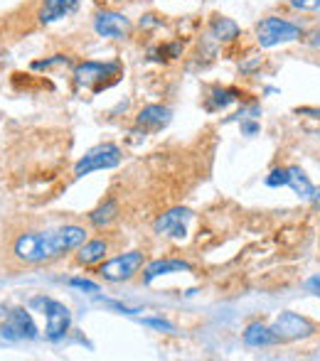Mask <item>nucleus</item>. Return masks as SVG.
Masks as SVG:
<instances>
[{"label":"nucleus","mask_w":320,"mask_h":361,"mask_svg":"<svg viewBox=\"0 0 320 361\" xmlns=\"http://www.w3.org/2000/svg\"><path fill=\"white\" fill-rule=\"evenodd\" d=\"M86 236L89 231L79 224H64V226L47 228V231H25L15 236L10 256L20 266H42V263H52L77 251L86 241Z\"/></svg>","instance_id":"1"},{"label":"nucleus","mask_w":320,"mask_h":361,"mask_svg":"<svg viewBox=\"0 0 320 361\" xmlns=\"http://www.w3.org/2000/svg\"><path fill=\"white\" fill-rule=\"evenodd\" d=\"M303 35H306V30H303L301 23L281 18V15H266V18L259 20L256 30H254V37H256V44L261 49H273L291 42H301Z\"/></svg>","instance_id":"2"},{"label":"nucleus","mask_w":320,"mask_h":361,"mask_svg":"<svg viewBox=\"0 0 320 361\" xmlns=\"http://www.w3.org/2000/svg\"><path fill=\"white\" fill-rule=\"evenodd\" d=\"M121 74H124V67L119 62H94V59H86V62H79L74 67V84L79 89L101 94L111 84H116Z\"/></svg>","instance_id":"3"},{"label":"nucleus","mask_w":320,"mask_h":361,"mask_svg":"<svg viewBox=\"0 0 320 361\" xmlns=\"http://www.w3.org/2000/svg\"><path fill=\"white\" fill-rule=\"evenodd\" d=\"M30 307H37L45 314V337L49 342H62L67 337L69 327H72V310L64 302L47 295H35L30 300Z\"/></svg>","instance_id":"4"},{"label":"nucleus","mask_w":320,"mask_h":361,"mask_svg":"<svg viewBox=\"0 0 320 361\" xmlns=\"http://www.w3.org/2000/svg\"><path fill=\"white\" fill-rule=\"evenodd\" d=\"M146 253L143 251H126L114 258H106L104 263L96 266V276L106 283H129L136 278L146 266Z\"/></svg>","instance_id":"5"},{"label":"nucleus","mask_w":320,"mask_h":361,"mask_svg":"<svg viewBox=\"0 0 320 361\" xmlns=\"http://www.w3.org/2000/svg\"><path fill=\"white\" fill-rule=\"evenodd\" d=\"M124 160V150L116 143H99L91 150H86L84 155L74 162V177H86L91 172H101V170H114L121 165Z\"/></svg>","instance_id":"6"},{"label":"nucleus","mask_w":320,"mask_h":361,"mask_svg":"<svg viewBox=\"0 0 320 361\" xmlns=\"http://www.w3.org/2000/svg\"><path fill=\"white\" fill-rule=\"evenodd\" d=\"M271 329L276 332L281 344L303 342V339H311L320 332V327L311 317H306V314H301V312H293V310H283V312L273 319Z\"/></svg>","instance_id":"7"},{"label":"nucleus","mask_w":320,"mask_h":361,"mask_svg":"<svg viewBox=\"0 0 320 361\" xmlns=\"http://www.w3.org/2000/svg\"><path fill=\"white\" fill-rule=\"evenodd\" d=\"M0 337L8 339V342H32L40 337V329L35 324L32 314L25 307H13L5 314V322L0 324Z\"/></svg>","instance_id":"8"},{"label":"nucleus","mask_w":320,"mask_h":361,"mask_svg":"<svg viewBox=\"0 0 320 361\" xmlns=\"http://www.w3.org/2000/svg\"><path fill=\"white\" fill-rule=\"evenodd\" d=\"M131 20L119 10H99L94 15V32L104 39H126L131 35Z\"/></svg>","instance_id":"9"},{"label":"nucleus","mask_w":320,"mask_h":361,"mask_svg":"<svg viewBox=\"0 0 320 361\" xmlns=\"http://www.w3.org/2000/svg\"><path fill=\"white\" fill-rule=\"evenodd\" d=\"M190 219L192 212L187 207H170L153 221V231L165 238H182L187 233V221Z\"/></svg>","instance_id":"10"},{"label":"nucleus","mask_w":320,"mask_h":361,"mask_svg":"<svg viewBox=\"0 0 320 361\" xmlns=\"http://www.w3.org/2000/svg\"><path fill=\"white\" fill-rule=\"evenodd\" d=\"M187 271H192V266L187 261H182V258H155V261H148L143 266L141 281H143V286H153V283L162 276L187 273Z\"/></svg>","instance_id":"11"},{"label":"nucleus","mask_w":320,"mask_h":361,"mask_svg":"<svg viewBox=\"0 0 320 361\" xmlns=\"http://www.w3.org/2000/svg\"><path fill=\"white\" fill-rule=\"evenodd\" d=\"M288 170V182L286 187L288 190H293V195L298 197V200L303 202H318L320 200V190L311 182V177L306 175V170L298 165H286Z\"/></svg>","instance_id":"12"},{"label":"nucleus","mask_w":320,"mask_h":361,"mask_svg":"<svg viewBox=\"0 0 320 361\" xmlns=\"http://www.w3.org/2000/svg\"><path fill=\"white\" fill-rule=\"evenodd\" d=\"M242 339H244V344L251 349H266V347H273V344H281L276 337V332L271 329V324L261 322V319L249 322L242 332Z\"/></svg>","instance_id":"13"},{"label":"nucleus","mask_w":320,"mask_h":361,"mask_svg":"<svg viewBox=\"0 0 320 361\" xmlns=\"http://www.w3.org/2000/svg\"><path fill=\"white\" fill-rule=\"evenodd\" d=\"M109 251H111L109 238H104V236L86 238V241L77 248V263L84 268L99 266V263H104L106 258H109Z\"/></svg>","instance_id":"14"},{"label":"nucleus","mask_w":320,"mask_h":361,"mask_svg":"<svg viewBox=\"0 0 320 361\" xmlns=\"http://www.w3.org/2000/svg\"><path fill=\"white\" fill-rule=\"evenodd\" d=\"M79 10V0H42L37 10L40 25H52L57 20H64Z\"/></svg>","instance_id":"15"},{"label":"nucleus","mask_w":320,"mask_h":361,"mask_svg":"<svg viewBox=\"0 0 320 361\" xmlns=\"http://www.w3.org/2000/svg\"><path fill=\"white\" fill-rule=\"evenodd\" d=\"M172 121V111L162 104H148L138 111L136 116V126L141 130H162Z\"/></svg>","instance_id":"16"},{"label":"nucleus","mask_w":320,"mask_h":361,"mask_svg":"<svg viewBox=\"0 0 320 361\" xmlns=\"http://www.w3.org/2000/svg\"><path fill=\"white\" fill-rule=\"evenodd\" d=\"M244 101V94L235 86H212L205 96V111L207 114H217V111L230 109L232 104Z\"/></svg>","instance_id":"17"},{"label":"nucleus","mask_w":320,"mask_h":361,"mask_svg":"<svg viewBox=\"0 0 320 361\" xmlns=\"http://www.w3.org/2000/svg\"><path fill=\"white\" fill-rule=\"evenodd\" d=\"M119 216H121L119 200H116V197H109V200H104L99 207H94V209L86 214V221H89V226L96 228V231H104V228H109Z\"/></svg>","instance_id":"18"},{"label":"nucleus","mask_w":320,"mask_h":361,"mask_svg":"<svg viewBox=\"0 0 320 361\" xmlns=\"http://www.w3.org/2000/svg\"><path fill=\"white\" fill-rule=\"evenodd\" d=\"M207 27H210V37L220 44H232L242 37V27L227 15H212Z\"/></svg>","instance_id":"19"},{"label":"nucleus","mask_w":320,"mask_h":361,"mask_svg":"<svg viewBox=\"0 0 320 361\" xmlns=\"http://www.w3.org/2000/svg\"><path fill=\"white\" fill-rule=\"evenodd\" d=\"M286 182H288V170L286 167H273L271 172H268V177H266V187H286Z\"/></svg>","instance_id":"20"},{"label":"nucleus","mask_w":320,"mask_h":361,"mask_svg":"<svg viewBox=\"0 0 320 361\" xmlns=\"http://www.w3.org/2000/svg\"><path fill=\"white\" fill-rule=\"evenodd\" d=\"M57 64H69L67 54H54L49 59H40V62L32 64V69H49V67H57Z\"/></svg>","instance_id":"21"},{"label":"nucleus","mask_w":320,"mask_h":361,"mask_svg":"<svg viewBox=\"0 0 320 361\" xmlns=\"http://www.w3.org/2000/svg\"><path fill=\"white\" fill-rule=\"evenodd\" d=\"M69 286L72 288H77V290H84V293H91V295H96L99 293V283H94V281H86V278H72L69 281Z\"/></svg>","instance_id":"22"},{"label":"nucleus","mask_w":320,"mask_h":361,"mask_svg":"<svg viewBox=\"0 0 320 361\" xmlns=\"http://www.w3.org/2000/svg\"><path fill=\"white\" fill-rule=\"evenodd\" d=\"M288 5L298 13H313L320 8V0H288Z\"/></svg>","instance_id":"23"},{"label":"nucleus","mask_w":320,"mask_h":361,"mask_svg":"<svg viewBox=\"0 0 320 361\" xmlns=\"http://www.w3.org/2000/svg\"><path fill=\"white\" fill-rule=\"evenodd\" d=\"M303 42H306L308 47H313V49H320V25L306 30V35H303Z\"/></svg>","instance_id":"24"},{"label":"nucleus","mask_w":320,"mask_h":361,"mask_svg":"<svg viewBox=\"0 0 320 361\" xmlns=\"http://www.w3.org/2000/svg\"><path fill=\"white\" fill-rule=\"evenodd\" d=\"M293 114L306 116V118H313V121H320V109H318V106H298V109H293Z\"/></svg>","instance_id":"25"},{"label":"nucleus","mask_w":320,"mask_h":361,"mask_svg":"<svg viewBox=\"0 0 320 361\" xmlns=\"http://www.w3.org/2000/svg\"><path fill=\"white\" fill-rule=\"evenodd\" d=\"M143 324H148V327H155L160 329V332H175V327H172L170 322H165V319H153V317H146Z\"/></svg>","instance_id":"26"},{"label":"nucleus","mask_w":320,"mask_h":361,"mask_svg":"<svg viewBox=\"0 0 320 361\" xmlns=\"http://www.w3.org/2000/svg\"><path fill=\"white\" fill-rule=\"evenodd\" d=\"M239 128H242V135H249V138H251V135H256L259 130H261V126H259L256 121H247V118H244Z\"/></svg>","instance_id":"27"},{"label":"nucleus","mask_w":320,"mask_h":361,"mask_svg":"<svg viewBox=\"0 0 320 361\" xmlns=\"http://www.w3.org/2000/svg\"><path fill=\"white\" fill-rule=\"evenodd\" d=\"M306 290L308 293H313V295H318L320 298V273H316V276H311L306 281Z\"/></svg>","instance_id":"28"},{"label":"nucleus","mask_w":320,"mask_h":361,"mask_svg":"<svg viewBox=\"0 0 320 361\" xmlns=\"http://www.w3.org/2000/svg\"><path fill=\"white\" fill-rule=\"evenodd\" d=\"M318 241H320V233H318Z\"/></svg>","instance_id":"29"}]
</instances>
